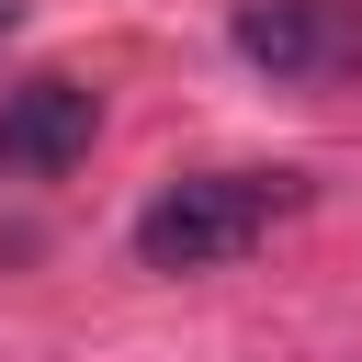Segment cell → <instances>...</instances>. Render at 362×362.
Masks as SVG:
<instances>
[{
    "label": "cell",
    "instance_id": "7a4b0ae2",
    "mask_svg": "<svg viewBox=\"0 0 362 362\" xmlns=\"http://www.w3.org/2000/svg\"><path fill=\"white\" fill-rule=\"evenodd\" d=\"M238 57L283 90H339L362 79V0H238Z\"/></svg>",
    "mask_w": 362,
    "mask_h": 362
},
{
    "label": "cell",
    "instance_id": "277c9868",
    "mask_svg": "<svg viewBox=\"0 0 362 362\" xmlns=\"http://www.w3.org/2000/svg\"><path fill=\"white\" fill-rule=\"evenodd\" d=\"M0 34H11V0H0Z\"/></svg>",
    "mask_w": 362,
    "mask_h": 362
},
{
    "label": "cell",
    "instance_id": "3957f363",
    "mask_svg": "<svg viewBox=\"0 0 362 362\" xmlns=\"http://www.w3.org/2000/svg\"><path fill=\"white\" fill-rule=\"evenodd\" d=\"M90 136H102V90L90 79H23V90H0V170H23V181H57V170H79L90 158Z\"/></svg>",
    "mask_w": 362,
    "mask_h": 362
},
{
    "label": "cell",
    "instance_id": "6da1fadb",
    "mask_svg": "<svg viewBox=\"0 0 362 362\" xmlns=\"http://www.w3.org/2000/svg\"><path fill=\"white\" fill-rule=\"evenodd\" d=\"M283 215H305V181L294 170H192V181H170L136 215V260L147 272H226Z\"/></svg>",
    "mask_w": 362,
    "mask_h": 362
}]
</instances>
